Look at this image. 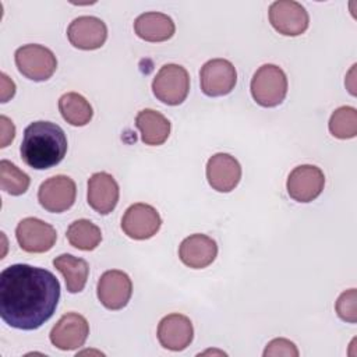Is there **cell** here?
<instances>
[{
    "instance_id": "cell-9",
    "label": "cell",
    "mask_w": 357,
    "mask_h": 357,
    "mask_svg": "<svg viewBox=\"0 0 357 357\" xmlns=\"http://www.w3.org/2000/svg\"><path fill=\"white\" fill-rule=\"evenodd\" d=\"M17 241L25 252L40 254L53 248L57 233L54 227L38 218H25L15 227Z\"/></svg>"
},
{
    "instance_id": "cell-16",
    "label": "cell",
    "mask_w": 357,
    "mask_h": 357,
    "mask_svg": "<svg viewBox=\"0 0 357 357\" xmlns=\"http://www.w3.org/2000/svg\"><path fill=\"white\" fill-rule=\"evenodd\" d=\"M156 335L162 347L172 351H181L192 342V322L183 314H169L160 319Z\"/></svg>"
},
{
    "instance_id": "cell-25",
    "label": "cell",
    "mask_w": 357,
    "mask_h": 357,
    "mask_svg": "<svg viewBox=\"0 0 357 357\" xmlns=\"http://www.w3.org/2000/svg\"><path fill=\"white\" fill-rule=\"evenodd\" d=\"M329 131L339 139H349L357 135V110L351 106L337 107L329 119Z\"/></svg>"
},
{
    "instance_id": "cell-13",
    "label": "cell",
    "mask_w": 357,
    "mask_h": 357,
    "mask_svg": "<svg viewBox=\"0 0 357 357\" xmlns=\"http://www.w3.org/2000/svg\"><path fill=\"white\" fill-rule=\"evenodd\" d=\"M89 335V324L81 314H64L50 331V342L60 350H74L84 346Z\"/></svg>"
},
{
    "instance_id": "cell-24",
    "label": "cell",
    "mask_w": 357,
    "mask_h": 357,
    "mask_svg": "<svg viewBox=\"0 0 357 357\" xmlns=\"http://www.w3.org/2000/svg\"><path fill=\"white\" fill-rule=\"evenodd\" d=\"M31 178L10 160H0V187L10 195H21L29 187Z\"/></svg>"
},
{
    "instance_id": "cell-18",
    "label": "cell",
    "mask_w": 357,
    "mask_h": 357,
    "mask_svg": "<svg viewBox=\"0 0 357 357\" xmlns=\"http://www.w3.org/2000/svg\"><path fill=\"white\" fill-rule=\"evenodd\" d=\"M216 255V241L201 233L185 237L178 247V257L181 262L192 269H202L209 266L215 261Z\"/></svg>"
},
{
    "instance_id": "cell-7",
    "label": "cell",
    "mask_w": 357,
    "mask_h": 357,
    "mask_svg": "<svg viewBox=\"0 0 357 357\" xmlns=\"http://www.w3.org/2000/svg\"><path fill=\"white\" fill-rule=\"evenodd\" d=\"M77 197V187L71 177L57 174L45 180L38 190V201L47 212L61 213L70 209Z\"/></svg>"
},
{
    "instance_id": "cell-22",
    "label": "cell",
    "mask_w": 357,
    "mask_h": 357,
    "mask_svg": "<svg viewBox=\"0 0 357 357\" xmlns=\"http://www.w3.org/2000/svg\"><path fill=\"white\" fill-rule=\"evenodd\" d=\"M59 110L63 119L75 127L86 126L93 116L89 102L77 92H67L61 95L59 99Z\"/></svg>"
},
{
    "instance_id": "cell-23",
    "label": "cell",
    "mask_w": 357,
    "mask_h": 357,
    "mask_svg": "<svg viewBox=\"0 0 357 357\" xmlns=\"http://www.w3.org/2000/svg\"><path fill=\"white\" fill-rule=\"evenodd\" d=\"M66 237L74 248H78L82 251H92L100 244L102 231L91 220L78 219L68 226Z\"/></svg>"
},
{
    "instance_id": "cell-29",
    "label": "cell",
    "mask_w": 357,
    "mask_h": 357,
    "mask_svg": "<svg viewBox=\"0 0 357 357\" xmlns=\"http://www.w3.org/2000/svg\"><path fill=\"white\" fill-rule=\"evenodd\" d=\"M0 77H1V88H3L1 89V102L4 103L10 98L14 96V93H15V84L4 73H1Z\"/></svg>"
},
{
    "instance_id": "cell-5",
    "label": "cell",
    "mask_w": 357,
    "mask_h": 357,
    "mask_svg": "<svg viewBox=\"0 0 357 357\" xmlns=\"http://www.w3.org/2000/svg\"><path fill=\"white\" fill-rule=\"evenodd\" d=\"M14 59L18 71L28 79L36 82L49 79L57 68V59L54 53L50 49L36 43L18 47Z\"/></svg>"
},
{
    "instance_id": "cell-11",
    "label": "cell",
    "mask_w": 357,
    "mask_h": 357,
    "mask_svg": "<svg viewBox=\"0 0 357 357\" xmlns=\"http://www.w3.org/2000/svg\"><path fill=\"white\" fill-rule=\"evenodd\" d=\"M98 298L107 310L124 308L132 294V283L130 276L119 269L106 271L98 280Z\"/></svg>"
},
{
    "instance_id": "cell-15",
    "label": "cell",
    "mask_w": 357,
    "mask_h": 357,
    "mask_svg": "<svg viewBox=\"0 0 357 357\" xmlns=\"http://www.w3.org/2000/svg\"><path fill=\"white\" fill-rule=\"evenodd\" d=\"M206 178L209 185L219 192H230L241 178L238 160L229 153H215L206 163Z\"/></svg>"
},
{
    "instance_id": "cell-27",
    "label": "cell",
    "mask_w": 357,
    "mask_h": 357,
    "mask_svg": "<svg viewBox=\"0 0 357 357\" xmlns=\"http://www.w3.org/2000/svg\"><path fill=\"white\" fill-rule=\"evenodd\" d=\"M265 357H278V356H284V357H297L298 350L293 342L284 337H276L271 340L265 350H264Z\"/></svg>"
},
{
    "instance_id": "cell-19",
    "label": "cell",
    "mask_w": 357,
    "mask_h": 357,
    "mask_svg": "<svg viewBox=\"0 0 357 357\" xmlns=\"http://www.w3.org/2000/svg\"><path fill=\"white\" fill-rule=\"evenodd\" d=\"M134 31L146 42H165L174 35L176 25L167 14L149 11L135 18Z\"/></svg>"
},
{
    "instance_id": "cell-3",
    "label": "cell",
    "mask_w": 357,
    "mask_h": 357,
    "mask_svg": "<svg viewBox=\"0 0 357 357\" xmlns=\"http://www.w3.org/2000/svg\"><path fill=\"white\" fill-rule=\"evenodd\" d=\"M250 88L254 100L259 106L275 107L286 98L287 77L279 66L264 64L255 71Z\"/></svg>"
},
{
    "instance_id": "cell-21",
    "label": "cell",
    "mask_w": 357,
    "mask_h": 357,
    "mask_svg": "<svg viewBox=\"0 0 357 357\" xmlns=\"http://www.w3.org/2000/svg\"><path fill=\"white\" fill-rule=\"evenodd\" d=\"M53 266L63 275L66 287L70 293H79L84 290L89 273L88 262L71 254H61L53 259Z\"/></svg>"
},
{
    "instance_id": "cell-10",
    "label": "cell",
    "mask_w": 357,
    "mask_h": 357,
    "mask_svg": "<svg viewBox=\"0 0 357 357\" xmlns=\"http://www.w3.org/2000/svg\"><path fill=\"white\" fill-rule=\"evenodd\" d=\"M162 226L159 212L148 204L138 202L127 208L121 219L124 234L134 240H146L153 237Z\"/></svg>"
},
{
    "instance_id": "cell-12",
    "label": "cell",
    "mask_w": 357,
    "mask_h": 357,
    "mask_svg": "<svg viewBox=\"0 0 357 357\" xmlns=\"http://www.w3.org/2000/svg\"><path fill=\"white\" fill-rule=\"evenodd\" d=\"M325 176L314 165H300L294 167L286 183L289 195L297 202H311L322 192Z\"/></svg>"
},
{
    "instance_id": "cell-26",
    "label": "cell",
    "mask_w": 357,
    "mask_h": 357,
    "mask_svg": "<svg viewBox=\"0 0 357 357\" xmlns=\"http://www.w3.org/2000/svg\"><path fill=\"white\" fill-rule=\"evenodd\" d=\"M356 300H357L356 289H349L337 297L335 310L340 319L350 322V324H354L357 321V305H356L357 301Z\"/></svg>"
},
{
    "instance_id": "cell-8",
    "label": "cell",
    "mask_w": 357,
    "mask_h": 357,
    "mask_svg": "<svg viewBox=\"0 0 357 357\" xmlns=\"http://www.w3.org/2000/svg\"><path fill=\"white\" fill-rule=\"evenodd\" d=\"M201 89L206 96L216 98L230 93L237 82L234 66L226 59H212L199 71Z\"/></svg>"
},
{
    "instance_id": "cell-28",
    "label": "cell",
    "mask_w": 357,
    "mask_h": 357,
    "mask_svg": "<svg viewBox=\"0 0 357 357\" xmlns=\"http://www.w3.org/2000/svg\"><path fill=\"white\" fill-rule=\"evenodd\" d=\"M0 126H1V144H0V146L6 148L14 139L15 127H14L13 121L6 116H0Z\"/></svg>"
},
{
    "instance_id": "cell-4",
    "label": "cell",
    "mask_w": 357,
    "mask_h": 357,
    "mask_svg": "<svg viewBox=\"0 0 357 357\" xmlns=\"http://www.w3.org/2000/svg\"><path fill=\"white\" fill-rule=\"evenodd\" d=\"M190 91V75L180 64H165L152 81L153 95L165 105L177 106L183 103Z\"/></svg>"
},
{
    "instance_id": "cell-20",
    "label": "cell",
    "mask_w": 357,
    "mask_h": 357,
    "mask_svg": "<svg viewBox=\"0 0 357 357\" xmlns=\"http://www.w3.org/2000/svg\"><path fill=\"white\" fill-rule=\"evenodd\" d=\"M135 126L139 130L141 141L145 145H162L170 134V121L153 109H142L135 117Z\"/></svg>"
},
{
    "instance_id": "cell-1",
    "label": "cell",
    "mask_w": 357,
    "mask_h": 357,
    "mask_svg": "<svg viewBox=\"0 0 357 357\" xmlns=\"http://www.w3.org/2000/svg\"><path fill=\"white\" fill-rule=\"evenodd\" d=\"M60 300V283L47 269L14 264L0 273V317L13 328L33 331L49 321Z\"/></svg>"
},
{
    "instance_id": "cell-6",
    "label": "cell",
    "mask_w": 357,
    "mask_h": 357,
    "mask_svg": "<svg viewBox=\"0 0 357 357\" xmlns=\"http://www.w3.org/2000/svg\"><path fill=\"white\" fill-rule=\"evenodd\" d=\"M269 22L284 36H298L308 28L310 18L305 8L294 0H276L269 6Z\"/></svg>"
},
{
    "instance_id": "cell-14",
    "label": "cell",
    "mask_w": 357,
    "mask_h": 357,
    "mask_svg": "<svg viewBox=\"0 0 357 357\" xmlns=\"http://www.w3.org/2000/svg\"><path fill=\"white\" fill-rule=\"evenodd\" d=\"M70 43L81 50H95L103 46L107 38L106 24L92 15H82L73 20L67 28Z\"/></svg>"
},
{
    "instance_id": "cell-2",
    "label": "cell",
    "mask_w": 357,
    "mask_h": 357,
    "mask_svg": "<svg viewBox=\"0 0 357 357\" xmlns=\"http://www.w3.org/2000/svg\"><path fill=\"white\" fill-rule=\"evenodd\" d=\"M25 165L46 170L59 165L67 152V138L63 128L52 121H33L24 130L20 146Z\"/></svg>"
},
{
    "instance_id": "cell-17",
    "label": "cell",
    "mask_w": 357,
    "mask_h": 357,
    "mask_svg": "<svg viewBox=\"0 0 357 357\" xmlns=\"http://www.w3.org/2000/svg\"><path fill=\"white\" fill-rule=\"evenodd\" d=\"M119 195V184L112 174L106 172H98L89 177L86 199L95 212L100 215H109L116 208Z\"/></svg>"
}]
</instances>
